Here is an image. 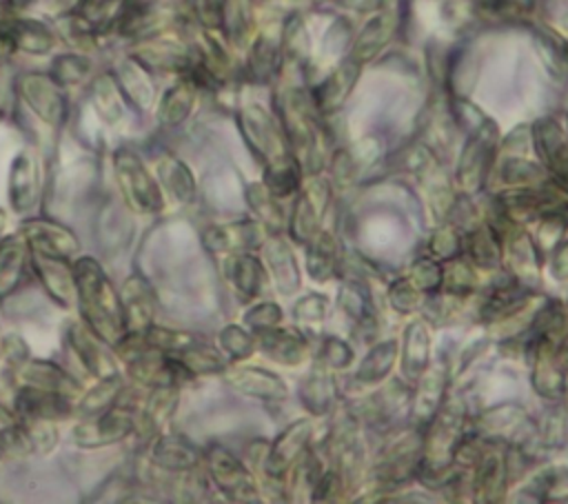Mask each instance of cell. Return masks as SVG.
Returning a JSON list of instances; mask_svg holds the SVG:
<instances>
[{"instance_id":"277c9868","label":"cell","mask_w":568,"mask_h":504,"mask_svg":"<svg viewBox=\"0 0 568 504\" xmlns=\"http://www.w3.org/2000/svg\"><path fill=\"white\" fill-rule=\"evenodd\" d=\"M138 431V417L131 406L113 404L106 411L84 417V422L75 424L71 431L73 444L82 448H100L109 444H118Z\"/></svg>"},{"instance_id":"52a82bcc","label":"cell","mask_w":568,"mask_h":504,"mask_svg":"<svg viewBox=\"0 0 568 504\" xmlns=\"http://www.w3.org/2000/svg\"><path fill=\"white\" fill-rule=\"evenodd\" d=\"M9 204L16 213L27 215L40 200V167L31 149H22L13 155L7 178Z\"/></svg>"},{"instance_id":"3957f363","label":"cell","mask_w":568,"mask_h":504,"mask_svg":"<svg viewBox=\"0 0 568 504\" xmlns=\"http://www.w3.org/2000/svg\"><path fill=\"white\" fill-rule=\"evenodd\" d=\"M16 95L47 127L60 129L69 120V100L64 89L49 71H24L13 80Z\"/></svg>"},{"instance_id":"30bf717a","label":"cell","mask_w":568,"mask_h":504,"mask_svg":"<svg viewBox=\"0 0 568 504\" xmlns=\"http://www.w3.org/2000/svg\"><path fill=\"white\" fill-rule=\"evenodd\" d=\"M126 335H142L155 315V293L142 273H131L120 289Z\"/></svg>"},{"instance_id":"cb8c5ba5","label":"cell","mask_w":568,"mask_h":504,"mask_svg":"<svg viewBox=\"0 0 568 504\" xmlns=\"http://www.w3.org/2000/svg\"><path fill=\"white\" fill-rule=\"evenodd\" d=\"M178 404V386L175 384H164L155 386L149 397L144 400V406L140 409V420H144L146 431H158L175 411Z\"/></svg>"},{"instance_id":"d4e9b609","label":"cell","mask_w":568,"mask_h":504,"mask_svg":"<svg viewBox=\"0 0 568 504\" xmlns=\"http://www.w3.org/2000/svg\"><path fill=\"white\" fill-rule=\"evenodd\" d=\"M173 355L180 360V364L189 373H213V371H220L224 366V362H222V357L217 355L215 349L197 344L193 340L189 344H184L180 351H175Z\"/></svg>"},{"instance_id":"4fadbf2b","label":"cell","mask_w":568,"mask_h":504,"mask_svg":"<svg viewBox=\"0 0 568 504\" xmlns=\"http://www.w3.org/2000/svg\"><path fill=\"white\" fill-rule=\"evenodd\" d=\"M209 471L220 491H224L231 500H253L255 486L246 473V468L222 446H211L206 453Z\"/></svg>"},{"instance_id":"7a4b0ae2","label":"cell","mask_w":568,"mask_h":504,"mask_svg":"<svg viewBox=\"0 0 568 504\" xmlns=\"http://www.w3.org/2000/svg\"><path fill=\"white\" fill-rule=\"evenodd\" d=\"M113 175L126 206L140 215H153L164 209V195L158 178L149 171L144 160L129 147L113 153Z\"/></svg>"},{"instance_id":"484cf974","label":"cell","mask_w":568,"mask_h":504,"mask_svg":"<svg viewBox=\"0 0 568 504\" xmlns=\"http://www.w3.org/2000/svg\"><path fill=\"white\" fill-rule=\"evenodd\" d=\"M229 275L242 295H253L260 289V264L248 255H237L229 264Z\"/></svg>"},{"instance_id":"1f68e13d","label":"cell","mask_w":568,"mask_h":504,"mask_svg":"<svg viewBox=\"0 0 568 504\" xmlns=\"http://www.w3.org/2000/svg\"><path fill=\"white\" fill-rule=\"evenodd\" d=\"M4 226H7V211H4V209H0V240H2Z\"/></svg>"},{"instance_id":"ba28073f","label":"cell","mask_w":568,"mask_h":504,"mask_svg":"<svg viewBox=\"0 0 568 504\" xmlns=\"http://www.w3.org/2000/svg\"><path fill=\"white\" fill-rule=\"evenodd\" d=\"M29 251V249H27ZM29 262L31 269L38 278V282L42 284V289L47 291V295L69 309L75 304V278H73V262L69 258H60V255H47V253H38V251H29Z\"/></svg>"},{"instance_id":"6da1fadb","label":"cell","mask_w":568,"mask_h":504,"mask_svg":"<svg viewBox=\"0 0 568 504\" xmlns=\"http://www.w3.org/2000/svg\"><path fill=\"white\" fill-rule=\"evenodd\" d=\"M73 278L75 304L80 309L82 322L102 342L115 349L126 337L120 291L113 286L102 264L91 255L73 260Z\"/></svg>"},{"instance_id":"e0dca14e","label":"cell","mask_w":568,"mask_h":504,"mask_svg":"<svg viewBox=\"0 0 568 504\" xmlns=\"http://www.w3.org/2000/svg\"><path fill=\"white\" fill-rule=\"evenodd\" d=\"M149 460L162 471H189L197 464V448L178 435H155L149 444Z\"/></svg>"},{"instance_id":"8fae6325","label":"cell","mask_w":568,"mask_h":504,"mask_svg":"<svg viewBox=\"0 0 568 504\" xmlns=\"http://www.w3.org/2000/svg\"><path fill=\"white\" fill-rule=\"evenodd\" d=\"M13 411L18 413L20 420H64L69 417L75 406L71 402V395L58 393V391H47L38 386H27L18 384L16 397H13Z\"/></svg>"},{"instance_id":"ffe728a7","label":"cell","mask_w":568,"mask_h":504,"mask_svg":"<svg viewBox=\"0 0 568 504\" xmlns=\"http://www.w3.org/2000/svg\"><path fill=\"white\" fill-rule=\"evenodd\" d=\"M122 393H124V377L120 373L98 377V382L80 397L75 411L82 417H93L106 411L109 406H113L115 402H120Z\"/></svg>"},{"instance_id":"44dd1931","label":"cell","mask_w":568,"mask_h":504,"mask_svg":"<svg viewBox=\"0 0 568 504\" xmlns=\"http://www.w3.org/2000/svg\"><path fill=\"white\" fill-rule=\"evenodd\" d=\"M27 260L29 251L22 235L16 233L0 240V295H7L18 286Z\"/></svg>"},{"instance_id":"ac0fdd59","label":"cell","mask_w":568,"mask_h":504,"mask_svg":"<svg viewBox=\"0 0 568 504\" xmlns=\"http://www.w3.org/2000/svg\"><path fill=\"white\" fill-rule=\"evenodd\" d=\"M155 175L160 187L169 191L178 202L189 204L195 200L193 173L175 153L166 151L155 160Z\"/></svg>"},{"instance_id":"d6986e66","label":"cell","mask_w":568,"mask_h":504,"mask_svg":"<svg viewBox=\"0 0 568 504\" xmlns=\"http://www.w3.org/2000/svg\"><path fill=\"white\" fill-rule=\"evenodd\" d=\"M195 84L189 75H182L175 84H171L158 102V122L164 127H178L182 124L195 102Z\"/></svg>"},{"instance_id":"8992f818","label":"cell","mask_w":568,"mask_h":504,"mask_svg":"<svg viewBox=\"0 0 568 504\" xmlns=\"http://www.w3.org/2000/svg\"><path fill=\"white\" fill-rule=\"evenodd\" d=\"M138 62H142L149 71H171V73H189L195 62L193 51L175 38L166 36H149L135 42V49L129 53Z\"/></svg>"},{"instance_id":"5b68a950","label":"cell","mask_w":568,"mask_h":504,"mask_svg":"<svg viewBox=\"0 0 568 504\" xmlns=\"http://www.w3.org/2000/svg\"><path fill=\"white\" fill-rule=\"evenodd\" d=\"M0 38L9 44L11 53L49 56L55 47V31L44 20L20 16L18 11H4L0 16Z\"/></svg>"},{"instance_id":"9a60e30c","label":"cell","mask_w":568,"mask_h":504,"mask_svg":"<svg viewBox=\"0 0 568 504\" xmlns=\"http://www.w3.org/2000/svg\"><path fill=\"white\" fill-rule=\"evenodd\" d=\"M89 102L95 115L106 124V127H120L126 120L129 102L122 95L113 73H100L93 78L91 89H89Z\"/></svg>"},{"instance_id":"4316f807","label":"cell","mask_w":568,"mask_h":504,"mask_svg":"<svg viewBox=\"0 0 568 504\" xmlns=\"http://www.w3.org/2000/svg\"><path fill=\"white\" fill-rule=\"evenodd\" d=\"M22 422H24L27 433L31 437L33 453L47 455V453H51L55 448V444L60 440L55 422H51V420H22Z\"/></svg>"},{"instance_id":"7402d4cb","label":"cell","mask_w":568,"mask_h":504,"mask_svg":"<svg viewBox=\"0 0 568 504\" xmlns=\"http://www.w3.org/2000/svg\"><path fill=\"white\" fill-rule=\"evenodd\" d=\"M0 453L7 457H24L33 453L31 437L27 433L24 422L16 411H9L0 404Z\"/></svg>"},{"instance_id":"4dcf8cb0","label":"cell","mask_w":568,"mask_h":504,"mask_svg":"<svg viewBox=\"0 0 568 504\" xmlns=\"http://www.w3.org/2000/svg\"><path fill=\"white\" fill-rule=\"evenodd\" d=\"M44 4H47V11L58 18L67 13H80L89 4V0H44Z\"/></svg>"},{"instance_id":"5bb4252c","label":"cell","mask_w":568,"mask_h":504,"mask_svg":"<svg viewBox=\"0 0 568 504\" xmlns=\"http://www.w3.org/2000/svg\"><path fill=\"white\" fill-rule=\"evenodd\" d=\"M111 73L129 107H135L138 111H149L153 107L155 87L151 80V71L142 62H138L133 56H124Z\"/></svg>"},{"instance_id":"f546056e","label":"cell","mask_w":568,"mask_h":504,"mask_svg":"<svg viewBox=\"0 0 568 504\" xmlns=\"http://www.w3.org/2000/svg\"><path fill=\"white\" fill-rule=\"evenodd\" d=\"M0 353H2V357H4L13 369H18L22 362L29 360V346L24 344V340H22L18 333L4 335V337L0 340Z\"/></svg>"},{"instance_id":"7c38bea8","label":"cell","mask_w":568,"mask_h":504,"mask_svg":"<svg viewBox=\"0 0 568 504\" xmlns=\"http://www.w3.org/2000/svg\"><path fill=\"white\" fill-rule=\"evenodd\" d=\"M67 344L75 360L91 373L93 377H104L115 371V360L106 351V342H102L84 322H71L67 326Z\"/></svg>"},{"instance_id":"603a6c76","label":"cell","mask_w":568,"mask_h":504,"mask_svg":"<svg viewBox=\"0 0 568 504\" xmlns=\"http://www.w3.org/2000/svg\"><path fill=\"white\" fill-rule=\"evenodd\" d=\"M93 69V62L89 56L78 53V51H69V53H58L51 60V69L49 75L62 87H78L84 80H89Z\"/></svg>"},{"instance_id":"2e32d148","label":"cell","mask_w":568,"mask_h":504,"mask_svg":"<svg viewBox=\"0 0 568 504\" xmlns=\"http://www.w3.org/2000/svg\"><path fill=\"white\" fill-rule=\"evenodd\" d=\"M16 371V380L18 384H27V386H38V389H47V391H58L64 395H73L78 393V382L71 377L69 371H64L62 366H58L51 360H27L22 362Z\"/></svg>"},{"instance_id":"9c48e42d","label":"cell","mask_w":568,"mask_h":504,"mask_svg":"<svg viewBox=\"0 0 568 504\" xmlns=\"http://www.w3.org/2000/svg\"><path fill=\"white\" fill-rule=\"evenodd\" d=\"M20 235L29 251L47 253V255H60V258H73L80 251V242L71 229H67L60 222H53L49 218H29L22 222Z\"/></svg>"},{"instance_id":"f1b7e54d","label":"cell","mask_w":568,"mask_h":504,"mask_svg":"<svg viewBox=\"0 0 568 504\" xmlns=\"http://www.w3.org/2000/svg\"><path fill=\"white\" fill-rule=\"evenodd\" d=\"M220 344L233 357H244L251 353V337L237 326H226L220 333Z\"/></svg>"},{"instance_id":"83f0119b","label":"cell","mask_w":568,"mask_h":504,"mask_svg":"<svg viewBox=\"0 0 568 504\" xmlns=\"http://www.w3.org/2000/svg\"><path fill=\"white\" fill-rule=\"evenodd\" d=\"M226 0H189V7L193 16L206 27V29H220L222 16H224Z\"/></svg>"},{"instance_id":"d6a6232c","label":"cell","mask_w":568,"mask_h":504,"mask_svg":"<svg viewBox=\"0 0 568 504\" xmlns=\"http://www.w3.org/2000/svg\"><path fill=\"white\" fill-rule=\"evenodd\" d=\"M7 11V7H4V0H0V16Z\"/></svg>"}]
</instances>
